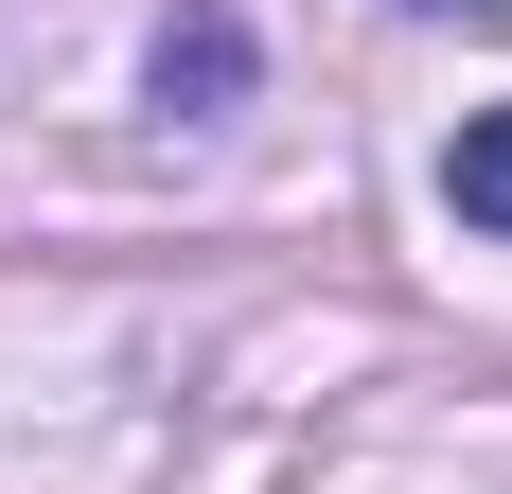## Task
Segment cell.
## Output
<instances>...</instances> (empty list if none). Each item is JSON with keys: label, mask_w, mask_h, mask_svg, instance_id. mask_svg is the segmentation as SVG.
I'll use <instances>...</instances> for the list:
<instances>
[{"label": "cell", "mask_w": 512, "mask_h": 494, "mask_svg": "<svg viewBox=\"0 0 512 494\" xmlns=\"http://www.w3.org/2000/svg\"><path fill=\"white\" fill-rule=\"evenodd\" d=\"M442 195H460V230H495V247H512V106H477L460 142H442Z\"/></svg>", "instance_id": "obj_1"}]
</instances>
